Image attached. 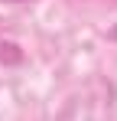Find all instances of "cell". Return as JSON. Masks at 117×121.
<instances>
[{
	"label": "cell",
	"instance_id": "obj_1",
	"mask_svg": "<svg viewBox=\"0 0 117 121\" xmlns=\"http://www.w3.org/2000/svg\"><path fill=\"white\" fill-rule=\"evenodd\" d=\"M10 3H20V0H10Z\"/></svg>",
	"mask_w": 117,
	"mask_h": 121
}]
</instances>
